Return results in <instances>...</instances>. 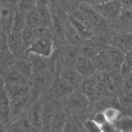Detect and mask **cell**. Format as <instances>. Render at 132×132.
<instances>
[{"label": "cell", "mask_w": 132, "mask_h": 132, "mask_svg": "<svg viewBox=\"0 0 132 132\" xmlns=\"http://www.w3.org/2000/svg\"><path fill=\"white\" fill-rule=\"evenodd\" d=\"M81 48L79 50V54L82 56H86L88 58L93 59L98 55V53L102 50H100L99 46L93 40L88 39L86 42L81 43Z\"/></svg>", "instance_id": "15"}, {"label": "cell", "mask_w": 132, "mask_h": 132, "mask_svg": "<svg viewBox=\"0 0 132 132\" xmlns=\"http://www.w3.org/2000/svg\"><path fill=\"white\" fill-rule=\"evenodd\" d=\"M42 117H43V108L39 101H35L28 109L27 118L35 128V130L42 129Z\"/></svg>", "instance_id": "3"}, {"label": "cell", "mask_w": 132, "mask_h": 132, "mask_svg": "<svg viewBox=\"0 0 132 132\" xmlns=\"http://www.w3.org/2000/svg\"><path fill=\"white\" fill-rule=\"evenodd\" d=\"M54 50V44L50 36L36 39L28 48L26 50V54L36 55L45 58H48L52 56Z\"/></svg>", "instance_id": "1"}, {"label": "cell", "mask_w": 132, "mask_h": 132, "mask_svg": "<svg viewBox=\"0 0 132 132\" xmlns=\"http://www.w3.org/2000/svg\"><path fill=\"white\" fill-rule=\"evenodd\" d=\"M68 20H69L70 24L74 27V29L78 32V34L81 36L83 40H88L91 39L93 36V32L92 30L86 27L84 24H82L79 20H78L72 14H69L68 15Z\"/></svg>", "instance_id": "13"}, {"label": "cell", "mask_w": 132, "mask_h": 132, "mask_svg": "<svg viewBox=\"0 0 132 132\" xmlns=\"http://www.w3.org/2000/svg\"><path fill=\"white\" fill-rule=\"evenodd\" d=\"M6 3L8 4L10 6L13 8H16V7H19L20 5V0H5Z\"/></svg>", "instance_id": "41"}, {"label": "cell", "mask_w": 132, "mask_h": 132, "mask_svg": "<svg viewBox=\"0 0 132 132\" xmlns=\"http://www.w3.org/2000/svg\"><path fill=\"white\" fill-rule=\"evenodd\" d=\"M36 5H37V0H20L18 8H20L22 10H29L31 8L35 7Z\"/></svg>", "instance_id": "38"}, {"label": "cell", "mask_w": 132, "mask_h": 132, "mask_svg": "<svg viewBox=\"0 0 132 132\" xmlns=\"http://www.w3.org/2000/svg\"><path fill=\"white\" fill-rule=\"evenodd\" d=\"M22 48H24L21 33L12 32L8 35V48L9 50L14 56H17L22 50Z\"/></svg>", "instance_id": "14"}, {"label": "cell", "mask_w": 132, "mask_h": 132, "mask_svg": "<svg viewBox=\"0 0 132 132\" xmlns=\"http://www.w3.org/2000/svg\"><path fill=\"white\" fill-rule=\"evenodd\" d=\"M114 47L124 53H129L132 50V35L128 34L119 35L114 38Z\"/></svg>", "instance_id": "18"}, {"label": "cell", "mask_w": 132, "mask_h": 132, "mask_svg": "<svg viewBox=\"0 0 132 132\" xmlns=\"http://www.w3.org/2000/svg\"><path fill=\"white\" fill-rule=\"evenodd\" d=\"M114 126L117 131H132V117L121 116L114 122Z\"/></svg>", "instance_id": "32"}, {"label": "cell", "mask_w": 132, "mask_h": 132, "mask_svg": "<svg viewBox=\"0 0 132 132\" xmlns=\"http://www.w3.org/2000/svg\"><path fill=\"white\" fill-rule=\"evenodd\" d=\"M105 50L107 51L111 68L120 70L121 65H122V62L124 60L125 53L122 52V50H120L119 48H117L114 46L107 47Z\"/></svg>", "instance_id": "10"}, {"label": "cell", "mask_w": 132, "mask_h": 132, "mask_svg": "<svg viewBox=\"0 0 132 132\" xmlns=\"http://www.w3.org/2000/svg\"><path fill=\"white\" fill-rule=\"evenodd\" d=\"M4 87L11 101L27 97L30 92V85H5Z\"/></svg>", "instance_id": "6"}, {"label": "cell", "mask_w": 132, "mask_h": 132, "mask_svg": "<svg viewBox=\"0 0 132 132\" xmlns=\"http://www.w3.org/2000/svg\"><path fill=\"white\" fill-rule=\"evenodd\" d=\"M101 132H114L117 130H116V126H114V123L107 122L105 124H103L101 127Z\"/></svg>", "instance_id": "39"}, {"label": "cell", "mask_w": 132, "mask_h": 132, "mask_svg": "<svg viewBox=\"0 0 132 132\" xmlns=\"http://www.w3.org/2000/svg\"><path fill=\"white\" fill-rule=\"evenodd\" d=\"M61 78L64 81L70 85L72 88H76L81 83V78L83 77L78 73L77 69H73L72 67H67L64 70H63L61 73Z\"/></svg>", "instance_id": "11"}, {"label": "cell", "mask_w": 132, "mask_h": 132, "mask_svg": "<svg viewBox=\"0 0 132 132\" xmlns=\"http://www.w3.org/2000/svg\"><path fill=\"white\" fill-rule=\"evenodd\" d=\"M30 78L25 77L17 69L11 70L5 77V85H30Z\"/></svg>", "instance_id": "12"}, {"label": "cell", "mask_w": 132, "mask_h": 132, "mask_svg": "<svg viewBox=\"0 0 132 132\" xmlns=\"http://www.w3.org/2000/svg\"><path fill=\"white\" fill-rule=\"evenodd\" d=\"M50 2H56V1H59V0H48Z\"/></svg>", "instance_id": "44"}, {"label": "cell", "mask_w": 132, "mask_h": 132, "mask_svg": "<svg viewBox=\"0 0 132 132\" xmlns=\"http://www.w3.org/2000/svg\"><path fill=\"white\" fill-rule=\"evenodd\" d=\"M103 113L106 116L108 122L114 123L118 121V119L122 116V111L116 107H107L103 110Z\"/></svg>", "instance_id": "33"}, {"label": "cell", "mask_w": 132, "mask_h": 132, "mask_svg": "<svg viewBox=\"0 0 132 132\" xmlns=\"http://www.w3.org/2000/svg\"><path fill=\"white\" fill-rule=\"evenodd\" d=\"M26 14L23 12V10L20 8L15 10L13 15V22H12V32L21 33L26 27Z\"/></svg>", "instance_id": "20"}, {"label": "cell", "mask_w": 132, "mask_h": 132, "mask_svg": "<svg viewBox=\"0 0 132 132\" xmlns=\"http://www.w3.org/2000/svg\"><path fill=\"white\" fill-rule=\"evenodd\" d=\"M119 71H120L122 77L132 72V54L127 53L125 55L124 60H123Z\"/></svg>", "instance_id": "34"}, {"label": "cell", "mask_w": 132, "mask_h": 132, "mask_svg": "<svg viewBox=\"0 0 132 132\" xmlns=\"http://www.w3.org/2000/svg\"><path fill=\"white\" fill-rule=\"evenodd\" d=\"M123 81H124V85L126 86L128 90L132 91V72L127 74V75L123 76Z\"/></svg>", "instance_id": "40"}, {"label": "cell", "mask_w": 132, "mask_h": 132, "mask_svg": "<svg viewBox=\"0 0 132 132\" xmlns=\"http://www.w3.org/2000/svg\"><path fill=\"white\" fill-rule=\"evenodd\" d=\"M75 66L78 73L85 78H91L97 71V68L93 59L86 56H79Z\"/></svg>", "instance_id": "4"}, {"label": "cell", "mask_w": 132, "mask_h": 132, "mask_svg": "<svg viewBox=\"0 0 132 132\" xmlns=\"http://www.w3.org/2000/svg\"><path fill=\"white\" fill-rule=\"evenodd\" d=\"M120 102L123 108L129 111H132V91L122 95L120 99Z\"/></svg>", "instance_id": "35"}, {"label": "cell", "mask_w": 132, "mask_h": 132, "mask_svg": "<svg viewBox=\"0 0 132 132\" xmlns=\"http://www.w3.org/2000/svg\"><path fill=\"white\" fill-rule=\"evenodd\" d=\"M99 72L107 91L109 92V93H114L116 83H114V79L111 75V73L108 71H99Z\"/></svg>", "instance_id": "29"}, {"label": "cell", "mask_w": 132, "mask_h": 132, "mask_svg": "<svg viewBox=\"0 0 132 132\" xmlns=\"http://www.w3.org/2000/svg\"><path fill=\"white\" fill-rule=\"evenodd\" d=\"M84 128L89 132H101V128H100L96 123L94 122V121H93V119L85 122Z\"/></svg>", "instance_id": "36"}, {"label": "cell", "mask_w": 132, "mask_h": 132, "mask_svg": "<svg viewBox=\"0 0 132 132\" xmlns=\"http://www.w3.org/2000/svg\"><path fill=\"white\" fill-rule=\"evenodd\" d=\"M65 39L67 42L71 45H74V46H78L82 43L83 39L81 38V36L78 34L74 27L70 24H68V26L66 27L65 29Z\"/></svg>", "instance_id": "23"}, {"label": "cell", "mask_w": 132, "mask_h": 132, "mask_svg": "<svg viewBox=\"0 0 132 132\" xmlns=\"http://www.w3.org/2000/svg\"><path fill=\"white\" fill-rule=\"evenodd\" d=\"M78 46H74L70 44L66 47L63 51V60L67 64V67H71L72 65H75L77 60L79 57V50L77 48Z\"/></svg>", "instance_id": "19"}, {"label": "cell", "mask_w": 132, "mask_h": 132, "mask_svg": "<svg viewBox=\"0 0 132 132\" xmlns=\"http://www.w3.org/2000/svg\"><path fill=\"white\" fill-rule=\"evenodd\" d=\"M67 123V119L64 112L61 109H56V114L54 117L52 124V129L53 131H63L65 128V125Z\"/></svg>", "instance_id": "25"}, {"label": "cell", "mask_w": 132, "mask_h": 132, "mask_svg": "<svg viewBox=\"0 0 132 132\" xmlns=\"http://www.w3.org/2000/svg\"><path fill=\"white\" fill-rule=\"evenodd\" d=\"M0 116H1V122L3 124H6L12 117L11 100L6 93L4 85H2L1 94H0Z\"/></svg>", "instance_id": "7"}, {"label": "cell", "mask_w": 132, "mask_h": 132, "mask_svg": "<svg viewBox=\"0 0 132 132\" xmlns=\"http://www.w3.org/2000/svg\"><path fill=\"white\" fill-rule=\"evenodd\" d=\"M79 9L82 10L86 13L87 18L91 21L93 27V26H97L100 23V20H101V18H102V17L98 13L97 11L93 8V6H90L87 5V4L84 3L79 5Z\"/></svg>", "instance_id": "24"}, {"label": "cell", "mask_w": 132, "mask_h": 132, "mask_svg": "<svg viewBox=\"0 0 132 132\" xmlns=\"http://www.w3.org/2000/svg\"><path fill=\"white\" fill-rule=\"evenodd\" d=\"M40 18V27L48 28L52 23V16L47 4H37L36 5Z\"/></svg>", "instance_id": "17"}, {"label": "cell", "mask_w": 132, "mask_h": 132, "mask_svg": "<svg viewBox=\"0 0 132 132\" xmlns=\"http://www.w3.org/2000/svg\"><path fill=\"white\" fill-rule=\"evenodd\" d=\"M93 6L98 13L106 20H114L122 12V4L118 0H108L101 5Z\"/></svg>", "instance_id": "2"}, {"label": "cell", "mask_w": 132, "mask_h": 132, "mask_svg": "<svg viewBox=\"0 0 132 132\" xmlns=\"http://www.w3.org/2000/svg\"><path fill=\"white\" fill-rule=\"evenodd\" d=\"M93 120L94 121V122L96 123V124L101 128L102 125L105 124L106 122H108L107 119H106V116L105 114H104L103 111L102 112H98L96 114L93 116Z\"/></svg>", "instance_id": "37"}, {"label": "cell", "mask_w": 132, "mask_h": 132, "mask_svg": "<svg viewBox=\"0 0 132 132\" xmlns=\"http://www.w3.org/2000/svg\"><path fill=\"white\" fill-rule=\"evenodd\" d=\"M122 6L124 5L127 10L132 11V0H123Z\"/></svg>", "instance_id": "42"}, {"label": "cell", "mask_w": 132, "mask_h": 132, "mask_svg": "<svg viewBox=\"0 0 132 132\" xmlns=\"http://www.w3.org/2000/svg\"><path fill=\"white\" fill-rule=\"evenodd\" d=\"M89 100L82 93H74L70 96L68 101V108L71 110L79 111L85 110L89 105Z\"/></svg>", "instance_id": "9"}, {"label": "cell", "mask_w": 132, "mask_h": 132, "mask_svg": "<svg viewBox=\"0 0 132 132\" xmlns=\"http://www.w3.org/2000/svg\"><path fill=\"white\" fill-rule=\"evenodd\" d=\"M28 56L32 63L34 74L48 71V65L45 62V57L36 56V55H28Z\"/></svg>", "instance_id": "22"}, {"label": "cell", "mask_w": 132, "mask_h": 132, "mask_svg": "<svg viewBox=\"0 0 132 132\" xmlns=\"http://www.w3.org/2000/svg\"><path fill=\"white\" fill-rule=\"evenodd\" d=\"M88 3L92 4L93 5H101V4H103L105 2L108 1V0H86Z\"/></svg>", "instance_id": "43"}, {"label": "cell", "mask_w": 132, "mask_h": 132, "mask_svg": "<svg viewBox=\"0 0 132 132\" xmlns=\"http://www.w3.org/2000/svg\"><path fill=\"white\" fill-rule=\"evenodd\" d=\"M93 60L94 62L97 70H99V71H108L111 68L106 50H102L100 51Z\"/></svg>", "instance_id": "21"}, {"label": "cell", "mask_w": 132, "mask_h": 132, "mask_svg": "<svg viewBox=\"0 0 132 132\" xmlns=\"http://www.w3.org/2000/svg\"><path fill=\"white\" fill-rule=\"evenodd\" d=\"M17 70L23 74L25 77L30 78L34 75L33 67H32V63L30 60L28 59H21V60L17 62Z\"/></svg>", "instance_id": "28"}, {"label": "cell", "mask_w": 132, "mask_h": 132, "mask_svg": "<svg viewBox=\"0 0 132 132\" xmlns=\"http://www.w3.org/2000/svg\"><path fill=\"white\" fill-rule=\"evenodd\" d=\"M54 86V89L56 91V93L59 95H66L69 93H71V90L73 88L68 85L64 80L62 78H60L59 79L54 80V83L52 85Z\"/></svg>", "instance_id": "31"}, {"label": "cell", "mask_w": 132, "mask_h": 132, "mask_svg": "<svg viewBox=\"0 0 132 132\" xmlns=\"http://www.w3.org/2000/svg\"><path fill=\"white\" fill-rule=\"evenodd\" d=\"M56 108L54 104H48L46 108H43V117H42V129L45 131L52 129V124L56 114Z\"/></svg>", "instance_id": "16"}, {"label": "cell", "mask_w": 132, "mask_h": 132, "mask_svg": "<svg viewBox=\"0 0 132 132\" xmlns=\"http://www.w3.org/2000/svg\"><path fill=\"white\" fill-rule=\"evenodd\" d=\"M32 85L36 92H42L48 89L54 83L53 77L48 71H42L33 75Z\"/></svg>", "instance_id": "5"}, {"label": "cell", "mask_w": 132, "mask_h": 132, "mask_svg": "<svg viewBox=\"0 0 132 132\" xmlns=\"http://www.w3.org/2000/svg\"><path fill=\"white\" fill-rule=\"evenodd\" d=\"M26 24L27 27L35 29L40 27V18L37 8H31L26 14Z\"/></svg>", "instance_id": "26"}, {"label": "cell", "mask_w": 132, "mask_h": 132, "mask_svg": "<svg viewBox=\"0 0 132 132\" xmlns=\"http://www.w3.org/2000/svg\"><path fill=\"white\" fill-rule=\"evenodd\" d=\"M28 101V96L11 101L12 106V117H19L25 110Z\"/></svg>", "instance_id": "27"}, {"label": "cell", "mask_w": 132, "mask_h": 132, "mask_svg": "<svg viewBox=\"0 0 132 132\" xmlns=\"http://www.w3.org/2000/svg\"><path fill=\"white\" fill-rule=\"evenodd\" d=\"M21 36H22V42H23V46H24V50H26L35 41V29L26 26V27L23 29V31L21 32Z\"/></svg>", "instance_id": "30"}, {"label": "cell", "mask_w": 132, "mask_h": 132, "mask_svg": "<svg viewBox=\"0 0 132 132\" xmlns=\"http://www.w3.org/2000/svg\"><path fill=\"white\" fill-rule=\"evenodd\" d=\"M88 78L84 82H82V91L83 93L86 95L90 101H96L100 99L101 93L98 88V86L96 82H95L93 76V78Z\"/></svg>", "instance_id": "8"}]
</instances>
